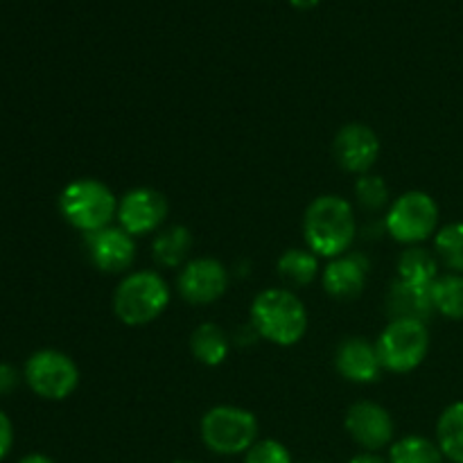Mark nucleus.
I'll use <instances>...</instances> for the list:
<instances>
[{
  "label": "nucleus",
  "instance_id": "20e7f679",
  "mask_svg": "<svg viewBox=\"0 0 463 463\" xmlns=\"http://www.w3.org/2000/svg\"><path fill=\"white\" fill-rule=\"evenodd\" d=\"M170 306V288L165 279L152 269L131 271L113 294V312L125 326H147Z\"/></svg>",
  "mask_w": 463,
  "mask_h": 463
},
{
  "label": "nucleus",
  "instance_id": "dca6fc26",
  "mask_svg": "<svg viewBox=\"0 0 463 463\" xmlns=\"http://www.w3.org/2000/svg\"><path fill=\"white\" fill-rule=\"evenodd\" d=\"M387 312L392 319H407L428 324L430 317L434 315L432 303V285H414L398 279L389 288L387 294Z\"/></svg>",
  "mask_w": 463,
  "mask_h": 463
},
{
  "label": "nucleus",
  "instance_id": "cd10ccee",
  "mask_svg": "<svg viewBox=\"0 0 463 463\" xmlns=\"http://www.w3.org/2000/svg\"><path fill=\"white\" fill-rule=\"evenodd\" d=\"M18 380H21L18 371L12 364H7V362H0V396L12 393L18 387Z\"/></svg>",
  "mask_w": 463,
  "mask_h": 463
},
{
  "label": "nucleus",
  "instance_id": "4468645a",
  "mask_svg": "<svg viewBox=\"0 0 463 463\" xmlns=\"http://www.w3.org/2000/svg\"><path fill=\"white\" fill-rule=\"evenodd\" d=\"M369 269V258L364 253H344L333 258L324 269V289L339 301H353L364 292Z\"/></svg>",
  "mask_w": 463,
  "mask_h": 463
},
{
  "label": "nucleus",
  "instance_id": "ddd939ff",
  "mask_svg": "<svg viewBox=\"0 0 463 463\" xmlns=\"http://www.w3.org/2000/svg\"><path fill=\"white\" fill-rule=\"evenodd\" d=\"M333 149L344 170L353 175H369L380 156V138L369 125L348 122L335 136Z\"/></svg>",
  "mask_w": 463,
  "mask_h": 463
},
{
  "label": "nucleus",
  "instance_id": "2eb2a0df",
  "mask_svg": "<svg viewBox=\"0 0 463 463\" xmlns=\"http://www.w3.org/2000/svg\"><path fill=\"white\" fill-rule=\"evenodd\" d=\"M335 366H337L342 378L355 384L375 383L383 373L378 348L364 337L344 339L337 346V353H335Z\"/></svg>",
  "mask_w": 463,
  "mask_h": 463
},
{
  "label": "nucleus",
  "instance_id": "aec40b11",
  "mask_svg": "<svg viewBox=\"0 0 463 463\" xmlns=\"http://www.w3.org/2000/svg\"><path fill=\"white\" fill-rule=\"evenodd\" d=\"M437 446L452 463H463V401L443 410L437 423Z\"/></svg>",
  "mask_w": 463,
  "mask_h": 463
},
{
  "label": "nucleus",
  "instance_id": "9b49d317",
  "mask_svg": "<svg viewBox=\"0 0 463 463\" xmlns=\"http://www.w3.org/2000/svg\"><path fill=\"white\" fill-rule=\"evenodd\" d=\"M118 226L129 235L154 233L167 217V202L158 190L134 188L118 202Z\"/></svg>",
  "mask_w": 463,
  "mask_h": 463
},
{
  "label": "nucleus",
  "instance_id": "5701e85b",
  "mask_svg": "<svg viewBox=\"0 0 463 463\" xmlns=\"http://www.w3.org/2000/svg\"><path fill=\"white\" fill-rule=\"evenodd\" d=\"M432 303L448 319H463V274L439 276L432 283Z\"/></svg>",
  "mask_w": 463,
  "mask_h": 463
},
{
  "label": "nucleus",
  "instance_id": "423d86ee",
  "mask_svg": "<svg viewBox=\"0 0 463 463\" xmlns=\"http://www.w3.org/2000/svg\"><path fill=\"white\" fill-rule=\"evenodd\" d=\"M375 348H378V355L384 371H392V373H410V371L419 369L425 357H428V324L392 319L387 328L380 333Z\"/></svg>",
  "mask_w": 463,
  "mask_h": 463
},
{
  "label": "nucleus",
  "instance_id": "9d476101",
  "mask_svg": "<svg viewBox=\"0 0 463 463\" xmlns=\"http://www.w3.org/2000/svg\"><path fill=\"white\" fill-rule=\"evenodd\" d=\"M179 294L193 306H208L224 297L229 288V271L215 258H194L181 269Z\"/></svg>",
  "mask_w": 463,
  "mask_h": 463
},
{
  "label": "nucleus",
  "instance_id": "6e6552de",
  "mask_svg": "<svg viewBox=\"0 0 463 463\" xmlns=\"http://www.w3.org/2000/svg\"><path fill=\"white\" fill-rule=\"evenodd\" d=\"M23 378L43 401H66L80 384V369L66 353L43 348L27 357Z\"/></svg>",
  "mask_w": 463,
  "mask_h": 463
},
{
  "label": "nucleus",
  "instance_id": "c85d7f7f",
  "mask_svg": "<svg viewBox=\"0 0 463 463\" xmlns=\"http://www.w3.org/2000/svg\"><path fill=\"white\" fill-rule=\"evenodd\" d=\"M348 463H389V461H384L378 452H362V455H355Z\"/></svg>",
  "mask_w": 463,
  "mask_h": 463
},
{
  "label": "nucleus",
  "instance_id": "c756f323",
  "mask_svg": "<svg viewBox=\"0 0 463 463\" xmlns=\"http://www.w3.org/2000/svg\"><path fill=\"white\" fill-rule=\"evenodd\" d=\"M18 463H54L52 459H50V457H45V455H39V452H34V455H27V457H23L21 461Z\"/></svg>",
  "mask_w": 463,
  "mask_h": 463
},
{
  "label": "nucleus",
  "instance_id": "1a4fd4ad",
  "mask_svg": "<svg viewBox=\"0 0 463 463\" xmlns=\"http://www.w3.org/2000/svg\"><path fill=\"white\" fill-rule=\"evenodd\" d=\"M84 244L89 260L104 274H122L136 260V240L122 226H104L86 233Z\"/></svg>",
  "mask_w": 463,
  "mask_h": 463
},
{
  "label": "nucleus",
  "instance_id": "6ab92c4d",
  "mask_svg": "<svg viewBox=\"0 0 463 463\" xmlns=\"http://www.w3.org/2000/svg\"><path fill=\"white\" fill-rule=\"evenodd\" d=\"M279 276L285 285L292 288H306L319 276V256L310 249H288L279 258Z\"/></svg>",
  "mask_w": 463,
  "mask_h": 463
},
{
  "label": "nucleus",
  "instance_id": "39448f33",
  "mask_svg": "<svg viewBox=\"0 0 463 463\" xmlns=\"http://www.w3.org/2000/svg\"><path fill=\"white\" fill-rule=\"evenodd\" d=\"M199 432L203 446L215 455H247L258 441V419L244 407L217 405L203 414Z\"/></svg>",
  "mask_w": 463,
  "mask_h": 463
},
{
  "label": "nucleus",
  "instance_id": "f8f14e48",
  "mask_svg": "<svg viewBox=\"0 0 463 463\" xmlns=\"http://www.w3.org/2000/svg\"><path fill=\"white\" fill-rule=\"evenodd\" d=\"M346 432L351 434L357 446L364 448L366 452H378L393 441V425L392 414L383 405L371 401H360L348 410L346 414Z\"/></svg>",
  "mask_w": 463,
  "mask_h": 463
},
{
  "label": "nucleus",
  "instance_id": "2f4dec72",
  "mask_svg": "<svg viewBox=\"0 0 463 463\" xmlns=\"http://www.w3.org/2000/svg\"><path fill=\"white\" fill-rule=\"evenodd\" d=\"M175 463H194V461H175Z\"/></svg>",
  "mask_w": 463,
  "mask_h": 463
},
{
  "label": "nucleus",
  "instance_id": "bb28decb",
  "mask_svg": "<svg viewBox=\"0 0 463 463\" xmlns=\"http://www.w3.org/2000/svg\"><path fill=\"white\" fill-rule=\"evenodd\" d=\"M14 446V425L9 416L0 410V461L9 455Z\"/></svg>",
  "mask_w": 463,
  "mask_h": 463
},
{
  "label": "nucleus",
  "instance_id": "f257e3e1",
  "mask_svg": "<svg viewBox=\"0 0 463 463\" xmlns=\"http://www.w3.org/2000/svg\"><path fill=\"white\" fill-rule=\"evenodd\" d=\"M303 235H306L307 249L319 258L333 260V258L344 256L355 242V211L346 199L337 194L317 197L303 217Z\"/></svg>",
  "mask_w": 463,
  "mask_h": 463
},
{
  "label": "nucleus",
  "instance_id": "412c9836",
  "mask_svg": "<svg viewBox=\"0 0 463 463\" xmlns=\"http://www.w3.org/2000/svg\"><path fill=\"white\" fill-rule=\"evenodd\" d=\"M398 279L414 285H432L439 279V260L423 247H410L398 258Z\"/></svg>",
  "mask_w": 463,
  "mask_h": 463
},
{
  "label": "nucleus",
  "instance_id": "f03ea898",
  "mask_svg": "<svg viewBox=\"0 0 463 463\" xmlns=\"http://www.w3.org/2000/svg\"><path fill=\"white\" fill-rule=\"evenodd\" d=\"M251 326L276 346H294L307 330V310L289 289H265L251 303Z\"/></svg>",
  "mask_w": 463,
  "mask_h": 463
},
{
  "label": "nucleus",
  "instance_id": "7c9ffc66",
  "mask_svg": "<svg viewBox=\"0 0 463 463\" xmlns=\"http://www.w3.org/2000/svg\"><path fill=\"white\" fill-rule=\"evenodd\" d=\"M289 3H292V7L303 9V12H306V9H315L317 5H319V0H289Z\"/></svg>",
  "mask_w": 463,
  "mask_h": 463
},
{
  "label": "nucleus",
  "instance_id": "b1692460",
  "mask_svg": "<svg viewBox=\"0 0 463 463\" xmlns=\"http://www.w3.org/2000/svg\"><path fill=\"white\" fill-rule=\"evenodd\" d=\"M434 251L452 274H463V222H455L437 231Z\"/></svg>",
  "mask_w": 463,
  "mask_h": 463
},
{
  "label": "nucleus",
  "instance_id": "4be33fe9",
  "mask_svg": "<svg viewBox=\"0 0 463 463\" xmlns=\"http://www.w3.org/2000/svg\"><path fill=\"white\" fill-rule=\"evenodd\" d=\"M389 463H446L441 448L430 439L402 437L389 448Z\"/></svg>",
  "mask_w": 463,
  "mask_h": 463
},
{
  "label": "nucleus",
  "instance_id": "a878e982",
  "mask_svg": "<svg viewBox=\"0 0 463 463\" xmlns=\"http://www.w3.org/2000/svg\"><path fill=\"white\" fill-rule=\"evenodd\" d=\"M244 463H292V455L276 439H262L249 448Z\"/></svg>",
  "mask_w": 463,
  "mask_h": 463
},
{
  "label": "nucleus",
  "instance_id": "f3484780",
  "mask_svg": "<svg viewBox=\"0 0 463 463\" xmlns=\"http://www.w3.org/2000/svg\"><path fill=\"white\" fill-rule=\"evenodd\" d=\"M193 233L188 226H170L165 231H158L156 238L152 242V256L154 262L165 269H175L185 262L193 249Z\"/></svg>",
  "mask_w": 463,
  "mask_h": 463
},
{
  "label": "nucleus",
  "instance_id": "a211bd4d",
  "mask_svg": "<svg viewBox=\"0 0 463 463\" xmlns=\"http://www.w3.org/2000/svg\"><path fill=\"white\" fill-rule=\"evenodd\" d=\"M190 351L194 360L206 366H220L229 357L231 339L215 324H202L190 335Z\"/></svg>",
  "mask_w": 463,
  "mask_h": 463
},
{
  "label": "nucleus",
  "instance_id": "0eeeda50",
  "mask_svg": "<svg viewBox=\"0 0 463 463\" xmlns=\"http://www.w3.org/2000/svg\"><path fill=\"white\" fill-rule=\"evenodd\" d=\"M439 226V206L423 190H410L389 206L384 229L396 242L419 244L432 238Z\"/></svg>",
  "mask_w": 463,
  "mask_h": 463
},
{
  "label": "nucleus",
  "instance_id": "393cba45",
  "mask_svg": "<svg viewBox=\"0 0 463 463\" xmlns=\"http://www.w3.org/2000/svg\"><path fill=\"white\" fill-rule=\"evenodd\" d=\"M355 197L366 211H380L389 202V185L378 175H360L355 181Z\"/></svg>",
  "mask_w": 463,
  "mask_h": 463
},
{
  "label": "nucleus",
  "instance_id": "7ed1b4c3",
  "mask_svg": "<svg viewBox=\"0 0 463 463\" xmlns=\"http://www.w3.org/2000/svg\"><path fill=\"white\" fill-rule=\"evenodd\" d=\"M118 202L113 190L99 179H75L59 194V213L72 229L81 233L111 226L113 217L118 215Z\"/></svg>",
  "mask_w": 463,
  "mask_h": 463
}]
</instances>
